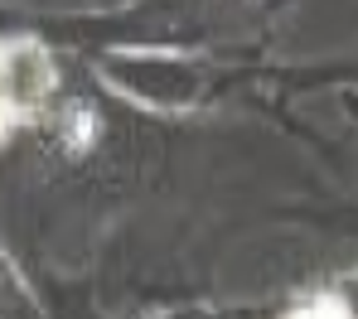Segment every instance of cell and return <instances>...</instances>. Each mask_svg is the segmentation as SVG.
Returning <instances> with one entry per match:
<instances>
[{
    "mask_svg": "<svg viewBox=\"0 0 358 319\" xmlns=\"http://www.w3.org/2000/svg\"><path fill=\"white\" fill-rule=\"evenodd\" d=\"M286 319H354V315H349V305H344L339 295H315V300H305L300 310H291Z\"/></svg>",
    "mask_w": 358,
    "mask_h": 319,
    "instance_id": "7a4b0ae2",
    "label": "cell"
},
{
    "mask_svg": "<svg viewBox=\"0 0 358 319\" xmlns=\"http://www.w3.org/2000/svg\"><path fill=\"white\" fill-rule=\"evenodd\" d=\"M54 92V59L34 39L0 44V140L24 117H34Z\"/></svg>",
    "mask_w": 358,
    "mask_h": 319,
    "instance_id": "6da1fadb",
    "label": "cell"
}]
</instances>
